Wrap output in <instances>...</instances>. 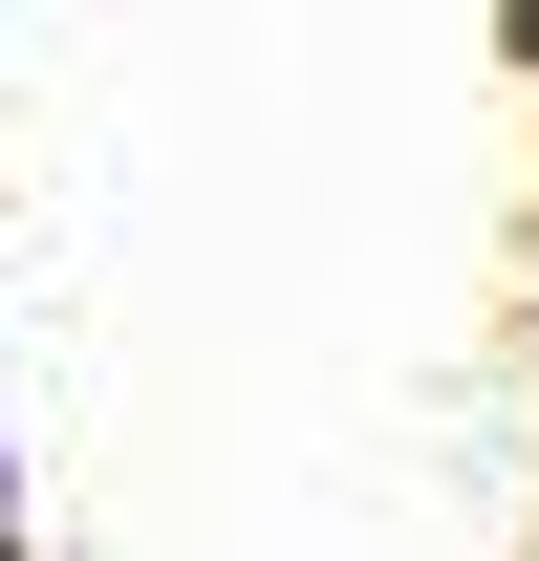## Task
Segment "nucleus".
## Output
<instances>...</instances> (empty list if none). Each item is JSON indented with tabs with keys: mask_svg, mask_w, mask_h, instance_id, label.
<instances>
[{
	"mask_svg": "<svg viewBox=\"0 0 539 561\" xmlns=\"http://www.w3.org/2000/svg\"><path fill=\"white\" fill-rule=\"evenodd\" d=\"M0 561H22V540H0Z\"/></svg>",
	"mask_w": 539,
	"mask_h": 561,
	"instance_id": "nucleus-1",
	"label": "nucleus"
}]
</instances>
